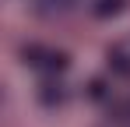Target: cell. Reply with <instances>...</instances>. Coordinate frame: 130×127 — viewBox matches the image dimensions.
Wrapping results in <instances>:
<instances>
[{"instance_id": "obj_2", "label": "cell", "mask_w": 130, "mask_h": 127, "mask_svg": "<svg viewBox=\"0 0 130 127\" xmlns=\"http://www.w3.org/2000/svg\"><path fill=\"white\" fill-rule=\"evenodd\" d=\"M123 7H127V0H95L91 14H95V18H109V14H120Z\"/></svg>"}, {"instance_id": "obj_1", "label": "cell", "mask_w": 130, "mask_h": 127, "mask_svg": "<svg viewBox=\"0 0 130 127\" xmlns=\"http://www.w3.org/2000/svg\"><path fill=\"white\" fill-rule=\"evenodd\" d=\"M25 64H32L35 71H46V74H56L67 67V57L56 53V49H42V46H28L25 49Z\"/></svg>"}, {"instance_id": "obj_3", "label": "cell", "mask_w": 130, "mask_h": 127, "mask_svg": "<svg viewBox=\"0 0 130 127\" xmlns=\"http://www.w3.org/2000/svg\"><path fill=\"white\" fill-rule=\"evenodd\" d=\"M109 67H112L116 74H130V53L127 49H116V53L109 57Z\"/></svg>"}]
</instances>
